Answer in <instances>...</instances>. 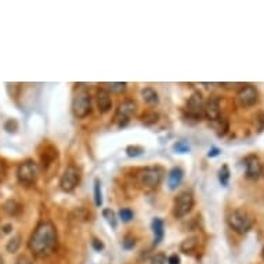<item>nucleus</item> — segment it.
Wrapping results in <instances>:
<instances>
[{"label":"nucleus","instance_id":"obj_1","mask_svg":"<svg viewBox=\"0 0 264 264\" xmlns=\"http://www.w3.org/2000/svg\"><path fill=\"white\" fill-rule=\"evenodd\" d=\"M58 245V232L51 221H42L35 227L28 241V248L34 256L44 259L53 254Z\"/></svg>","mask_w":264,"mask_h":264},{"label":"nucleus","instance_id":"obj_37","mask_svg":"<svg viewBox=\"0 0 264 264\" xmlns=\"http://www.w3.org/2000/svg\"><path fill=\"white\" fill-rule=\"evenodd\" d=\"M167 263L169 264H180V257L177 254H171L170 257L167 259Z\"/></svg>","mask_w":264,"mask_h":264},{"label":"nucleus","instance_id":"obj_6","mask_svg":"<svg viewBox=\"0 0 264 264\" xmlns=\"http://www.w3.org/2000/svg\"><path fill=\"white\" fill-rule=\"evenodd\" d=\"M137 111V104L133 100H125L119 104L116 108V112L113 115V123L118 127H125L130 122V118Z\"/></svg>","mask_w":264,"mask_h":264},{"label":"nucleus","instance_id":"obj_36","mask_svg":"<svg viewBox=\"0 0 264 264\" xmlns=\"http://www.w3.org/2000/svg\"><path fill=\"white\" fill-rule=\"evenodd\" d=\"M15 264H34V261L30 259V257H26V256H20Z\"/></svg>","mask_w":264,"mask_h":264},{"label":"nucleus","instance_id":"obj_13","mask_svg":"<svg viewBox=\"0 0 264 264\" xmlns=\"http://www.w3.org/2000/svg\"><path fill=\"white\" fill-rule=\"evenodd\" d=\"M96 98H97V107L100 112L107 113L111 111V108H112V98H111V94H109L107 89H100L97 92Z\"/></svg>","mask_w":264,"mask_h":264},{"label":"nucleus","instance_id":"obj_25","mask_svg":"<svg viewBox=\"0 0 264 264\" xmlns=\"http://www.w3.org/2000/svg\"><path fill=\"white\" fill-rule=\"evenodd\" d=\"M103 217L107 220V223L112 228H116L118 225V221H116V215H115V212L112 209H104L103 211Z\"/></svg>","mask_w":264,"mask_h":264},{"label":"nucleus","instance_id":"obj_28","mask_svg":"<svg viewBox=\"0 0 264 264\" xmlns=\"http://www.w3.org/2000/svg\"><path fill=\"white\" fill-rule=\"evenodd\" d=\"M119 217H121V220L123 223H129V221L133 220V217H134V213H133L132 209H129V208H123L119 211Z\"/></svg>","mask_w":264,"mask_h":264},{"label":"nucleus","instance_id":"obj_38","mask_svg":"<svg viewBox=\"0 0 264 264\" xmlns=\"http://www.w3.org/2000/svg\"><path fill=\"white\" fill-rule=\"evenodd\" d=\"M219 154H220V150H219V148L213 147L211 150V151H209V154H208V157H209V158H215V157H217Z\"/></svg>","mask_w":264,"mask_h":264},{"label":"nucleus","instance_id":"obj_22","mask_svg":"<svg viewBox=\"0 0 264 264\" xmlns=\"http://www.w3.org/2000/svg\"><path fill=\"white\" fill-rule=\"evenodd\" d=\"M212 123H213V126H215V129L217 130V134H219V136H224L225 133L228 132V122H227L225 118L220 116L216 122Z\"/></svg>","mask_w":264,"mask_h":264},{"label":"nucleus","instance_id":"obj_23","mask_svg":"<svg viewBox=\"0 0 264 264\" xmlns=\"http://www.w3.org/2000/svg\"><path fill=\"white\" fill-rule=\"evenodd\" d=\"M94 203L97 208L103 205V192H101V183L98 179L94 180Z\"/></svg>","mask_w":264,"mask_h":264},{"label":"nucleus","instance_id":"obj_30","mask_svg":"<svg viewBox=\"0 0 264 264\" xmlns=\"http://www.w3.org/2000/svg\"><path fill=\"white\" fill-rule=\"evenodd\" d=\"M173 150L179 154H187V152H190V144L187 141H177L173 145Z\"/></svg>","mask_w":264,"mask_h":264},{"label":"nucleus","instance_id":"obj_31","mask_svg":"<svg viewBox=\"0 0 264 264\" xmlns=\"http://www.w3.org/2000/svg\"><path fill=\"white\" fill-rule=\"evenodd\" d=\"M122 246L126 250L133 249V248L136 246V238H134L133 235H126L122 241Z\"/></svg>","mask_w":264,"mask_h":264},{"label":"nucleus","instance_id":"obj_5","mask_svg":"<svg viewBox=\"0 0 264 264\" xmlns=\"http://www.w3.org/2000/svg\"><path fill=\"white\" fill-rule=\"evenodd\" d=\"M163 174H165V170L161 166L144 167L138 173V181L141 186L147 187V188H157L163 180Z\"/></svg>","mask_w":264,"mask_h":264},{"label":"nucleus","instance_id":"obj_4","mask_svg":"<svg viewBox=\"0 0 264 264\" xmlns=\"http://www.w3.org/2000/svg\"><path fill=\"white\" fill-rule=\"evenodd\" d=\"M39 177V166L32 159H26L17 169V179L24 186H32Z\"/></svg>","mask_w":264,"mask_h":264},{"label":"nucleus","instance_id":"obj_41","mask_svg":"<svg viewBox=\"0 0 264 264\" xmlns=\"http://www.w3.org/2000/svg\"><path fill=\"white\" fill-rule=\"evenodd\" d=\"M0 264H5V260H3V257L0 256Z\"/></svg>","mask_w":264,"mask_h":264},{"label":"nucleus","instance_id":"obj_43","mask_svg":"<svg viewBox=\"0 0 264 264\" xmlns=\"http://www.w3.org/2000/svg\"><path fill=\"white\" fill-rule=\"evenodd\" d=\"M261 176H264V166H263V171H261Z\"/></svg>","mask_w":264,"mask_h":264},{"label":"nucleus","instance_id":"obj_11","mask_svg":"<svg viewBox=\"0 0 264 264\" xmlns=\"http://www.w3.org/2000/svg\"><path fill=\"white\" fill-rule=\"evenodd\" d=\"M244 166H245V174L249 180H259L261 177V171H263V165L260 162L257 155H248L244 159Z\"/></svg>","mask_w":264,"mask_h":264},{"label":"nucleus","instance_id":"obj_42","mask_svg":"<svg viewBox=\"0 0 264 264\" xmlns=\"http://www.w3.org/2000/svg\"><path fill=\"white\" fill-rule=\"evenodd\" d=\"M261 256H263V259H264V248H263V250H261Z\"/></svg>","mask_w":264,"mask_h":264},{"label":"nucleus","instance_id":"obj_35","mask_svg":"<svg viewBox=\"0 0 264 264\" xmlns=\"http://www.w3.org/2000/svg\"><path fill=\"white\" fill-rule=\"evenodd\" d=\"M92 246H93V249L97 250V252H101V250L104 249V244L100 240H97V238H94V240L92 241Z\"/></svg>","mask_w":264,"mask_h":264},{"label":"nucleus","instance_id":"obj_7","mask_svg":"<svg viewBox=\"0 0 264 264\" xmlns=\"http://www.w3.org/2000/svg\"><path fill=\"white\" fill-rule=\"evenodd\" d=\"M194 194L190 190L181 191L180 194L176 196L174 199V205H173V215L176 219L184 217L192 211L194 208Z\"/></svg>","mask_w":264,"mask_h":264},{"label":"nucleus","instance_id":"obj_21","mask_svg":"<svg viewBox=\"0 0 264 264\" xmlns=\"http://www.w3.org/2000/svg\"><path fill=\"white\" fill-rule=\"evenodd\" d=\"M21 240H22L21 235H14V237L7 242V245H6L7 252H9V253H17L21 246Z\"/></svg>","mask_w":264,"mask_h":264},{"label":"nucleus","instance_id":"obj_34","mask_svg":"<svg viewBox=\"0 0 264 264\" xmlns=\"http://www.w3.org/2000/svg\"><path fill=\"white\" fill-rule=\"evenodd\" d=\"M151 264H166V257H165V254H155L151 259Z\"/></svg>","mask_w":264,"mask_h":264},{"label":"nucleus","instance_id":"obj_24","mask_svg":"<svg viewBox=\"0 0 264 264\" xmlns=\"http://www.w3.org/2000/svg\"><path fill=\"white\" fill-rule=\"evenodd\" d=\"M230 169L227 165H223L221 169L219 170V181L221 183V186L223 187H227L228 186V183H230Z\"/></svg>","mask_w":264,"mask_h":264},{"label":"nucleus","instance_id":"obj_29","mask_svg":"<svg viewBox=\"0 0 264 264\" xmlns=\"http://www.w3.org/2000/svg\"><path fill=\"white\" fill-rule=\"evenodd\" d=\"M5 130L7 133H10V134H15L17 130H18V122L15 121V119H9V121H6L5 122Z\"/></svg>","mask_w":264,"mask_h":264},{"label":"nucleus","instance_id":"obj_10","mask_svg":"<svg viewBox=\"0 0 264 264\" xmlns=\"http://www.w3.org/2000/svg\"><path fill=\"white\" fill-rule=\"evenodd\" d=\"M203 104L205 103H203L202 94L199 92H194L187 101V116L194 121H201V118L203 116Z\"/></svg>","mask_w":264,"mask_h":264},{"label":"nucleus","instance_id":"obj_12","mask_svg":"<svg viewBox=\"0 0 264 264\" xmlns=\"http://www.w3.org/2000/svg\"><path fill=\"white\" fill-rule=\"evenodd\" d=\"M203 116L211 122H216L220 118V98L217 96L208 98V101L203 104Z\"/></svg>","mask_w":264,"mask_h":264},{"label":"nucleus","instance_id":"obj_27","mask_svg":"<svg viewBox=\"0 0 264 264\" xmlns=\"http://www.w3.org/2000/svg\"><path fill=\"white\" fill-rule=\"evenodd\" d=\"M144 152H145V150H144L141 145H129V147L126 148L127 157H130V158L140 157V155H142Z\"/></svg>","mask_w":264,"mask_h":264},{"label":"nucleus","instance_id":"obj_16","mask_svg":"<svg viewBox=\"0 0 264 264\" xmlns=\"http://www.w3.org/2000/svg\"><path fill=\"white\" fill-rule=\"evenodd\" d=\"M152 232H154V245H159L165 237V224L159 217L152 220Z\"/></svg>","mask_w":264,"mask_h":264},{"label":"nucleus","instance_id":"obj_3","mask_svg":"<svg viewBox=\"0 0 264 264\" xmlns=\"http://www.w3.org/2000/svg\"><path fill=\"white\" fill-rule=\"evenodd\" d=\"M72 112L78 119H83L92 112V96L86 89L76 92L72 100Z\"/></svg>","mask_w":264,"mask_h":264},{"label":"nucleus","instance_id":"obj_33","mask_svg":"<svg viewBox=\"0 0 264 264\" xmlns=\"http://www.w3.org/2000/svg\"><path fill=\"white\" fill-rule=\"evenodd\" d=\"M7 176V165L3 159H0V183H3Z\"/></svg>","mask_w":264,"mask_h":264},{"label":"nucleus","instance_id":"obj_9","mask_svg":"<svg viewBox=\"0 0 264 264\" xmlns=\"http://www.w3.org/2000/svg\"><path fill=\"white\" fill-rule=\"evenodd\" d=\"M79 183H80V170L75 165H69L60 179L61 190L65 192H72L78 187Z\"/></svg>","mask_w":264,"mask_h":264},{"label":"nucleus","instance_id":"obj_14","mask_svg":"<svg viewBox=\"0 0 264 264\" xmlns=\"http://www.w3.org/2000/svg\"><path fill=\"white\" fill-rule=\"evenodd\" d=\"M40 159H42V166L44 170H47L51 165H54L57 159H58V152L57 148H54L53 145H46L44 151L40 154Z\"/></svg>","mask_w":264,"mask_h":264},{"label":"nucleus","instance_id":"obj_19","mask_svg":"<svg viewBox=\"0 0 264 264\" xmlns=\"http://www.w3.org/2000/svg\"><path fill=\"white\" fill-rule=\"evenodd\" d=\"M142 100L148 104V105H157L159 98H158V93L152 87H145L142 89L141 92Z\"/></svg>","mask_w":264,"mask_h":264},{"label":"nucleus","instance_id":"obj_39","mask_svg":"<svg viewBox=\"0 0 264 264\" xmlns=\"http://www.w3.org/2000/svg\"><path fill=\"white\" fill-rule=\"evenodd\" d=\"M2 231H3V234H10L11 231H13V225L5 224L3 227H2Z\"/></svg>","mask_w":264,"mask_h":264},{"label":"nucleus","instance_id":"obj_18","mask_svg":"<svg viewBox=\"0 0 264 264\" xmlns=\"http://www.w3.org/2000/svg\"><path fill=\"white\" fill-rule=\"evenodd\" d=\"M198 244H199L198 237H188V238H186V240L181 242L180 250L183 252V253L190 254L198 248Z\"/></svg>","mask_w":264,"mask_h":264},{"label":"nucleus","instance_id":"obj_8","mask_svg":"<svg viewBox=\"0 0 264 264\" xmlns=\"http://www.w3.org/2000/svg\"><path fill=\"white\" fill-rule=\"evenodd\" d=\"M259 101V90L253 84H242L241 89L237 92L235 103L241 108L253 107Z\"/></svg>","mask_w":264,"mask_h":264},{"label":"nucleus","instance_id":"obj_2","mask_svg":"<svg viewBox=\"0 0 264 264\" xmlns=\"http://www.w3.org/2000/svg\"><path fill=\"white\" fill-rule=\"evenodd\" d=\"M227 221H228L231 230L235 231L237 234L244 235L252 230L254 224V217L245 209H235L228 215Z\"/></svg>","mask_w":264,"mask_h":264},{"label":"nucleus","instance_id":"obj_26","mask_svg":"<svg viewBox=\"0 0 264 264\" xmlns=\"http://www.w3.org/2000/svg\"><path fill=\"white\" fill-rule=\"evenodd\" d=\"M107 90L108 92H113V93H122L126 90V86L127 83L125 82H112V83H107Z\"/></svg>","mask_w":264,"mask_h":264},{"label":"nucleus","instance_id":"obj_32","mask_svg":"<svg viewBox=\"0 0 264 264\" xmlns=\"http://www.w3.org/2000/svg\"><path fill=\"white\" fill-rule=\"evenodd\" d=\"M256 123H257V132L261 133L264 130V112L260 111V112L256 113Z\"/></svg>","mask_w":264,"mask_h":264},{"label":"nucleus","instance_id":"obj_20","mask_svg":"<svg viewBox=\"0 0 264 264\" xmlns=\"http://www.w3.org/2000/svg\"><path fill=\"white\" fill-rule=\"evenodd\" d=\"M159 121V113L155 111H147L141 115V123L145 126H152Z\"/></svg>","mask_w":264,"mask_h":264},{"label":"nucleus","instance_id":"obj_17","mask_svg":"<svg viewBox=\"0 0 264 264\" xmlns=\"http://www.w3.org/2000/svg\"><path fill=\"white\" fill-rule=\"evenodd\" d=\"M3 212L7 216H10V217H17L22 212V205L18 201H15V199H9L3 205Z\"/></svg>","mask_w":264,"mask_h":264},{"label":"nucleus","instance_id":"obj_40","mask_svg":"<svg viewBox=\"0 0 264 264\" xmlns=\"http://www.w3.org/2000/svg\"><path fill=\"white\" fill-rule=\"evenodd\" d=\"M221 87H224V89H234L235 86H242L241 83H220Z\"/></svg>","mask_w":264,"mask_h":264},{"label":"nucleus","instance_id":"obj_15","mask_svg":"<svg viewBox=\"0 0 264 264\" xmlns=\"http://www.w3.org/2000/svg\"><path fill=\"white\" fill-rule=\"evenodd\" d=\"M183 177H184L183 169H181V167H173V169L169 171V176H167V186H169V188H170V190H176L177 187L181 184Z\"/></svg>","mask_w":264,"mask_h":264}]
</instances>
